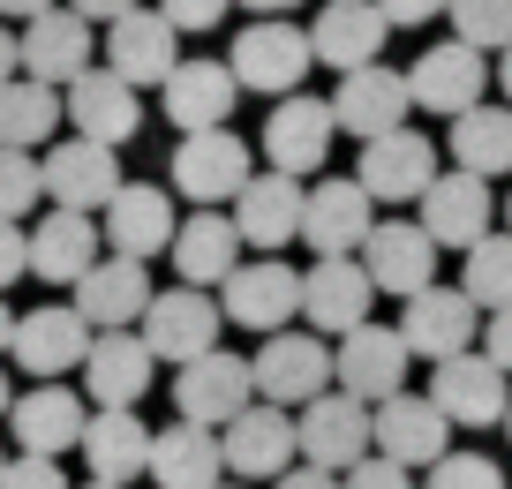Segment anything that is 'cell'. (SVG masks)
<instances>
[{
    "mask_svg": "<svg viewBox=\"0 0 512 489\" xmlns=\"http://www.w3.org/2000/svg\"><path fill=\"white\" fill-rule=\"evenodd\" d=\"M234 76L241 91H264V98H294L302 91V76L317 68V46H309V31L294 16H256L249 31L234 38Z\"/></svg>",
    "mask_w": 512,
    "mask_h": 489,
    "instance_id": "1",
    "label": "cell"
},
{
    "mask_svg": "<svg viewBox=\"0 0 512 489\" xmlns=\"http://www.w3.org/2000/svg\"><path fill=\"white\" fill-rule=\"evenodd\" d=\"M339 384V354L324 347L317 332H272L256 347V399H272V407H309Z\"/></svg>",
    "mask_w": 512,
    "mask_h": 489,
    "instance_id": "2",
    "label": "cell"
},
{
    "mask_svg": "<svg viewBox=\"0 0 512 489\" xmlns=\"http://www.w3.org/2000/svg\"><path fill=\"white\" fill-rule=\"evenodd\" d=\"M294 437H302V459H309V467L347 474V467H362V459L377 452V407L332 384L324 399H309V407H302Z\"/></svg>",
    "mask_w": 512,
    "mask_h": 489,
    "instance_id": "3",
    "label": "cell"
},
{
    "mask_svg": "<svg viewBox=\"0 0 512 489\" xmlns=\"http://www.w3.org/2000/svg\"><path fill=\"white\" fill-rule=\"evenodd\" d=\"M249 181H256V166H249V143H241L234 128H196V136L174 143V189L189 196L196 211L234 204Z\"/></svg>",
    "mask_w": 512,
    "mask_h": 489,
    "instance_id": "4",
    "label": "cell"
},
{
    "mask_svg": "<svg viewBox=\"0 0 512 489\" xmlns=\"http://www.w3.org/2000/svg\"><path fill=\"white\" fill-rule=\"evenodd\" d=\"M91 339H98V332H91V316H83L76 301H46V309H23L8 362L31 369L38 384H53V377H68V369L91 362Z\"/></svg>",
    "mask_w": 512,
    "mask_h": 489,
    "instance_id": "5",
    "label": "cell"
},
{
    "mask_svg": "<svg viewBox=\"0 0 512 489\" xmlns=\"http://www.w3.org/2000/svg\"><path fill=\"white\" fill-rule=\"evenodd\" d=\"M219 324H226V309L204 294V286H166V294L144 309L151 354H159V362H174V369L204 362V354L219 347Z\"/></svg>",
    "mask_w": 512,
    "mask_h": 489,
    "instance_id": "6",
    "label": "cell"
},
{
    "mask_svg": "<svg viewBox=\"0 0 512 489\" xmlns=\"http://www.w3.org/2000/svg\"><path fill=\"white\" fill-rule=\"evenodd\" d=\"M332 136H339V113H332V98H309V91H294V98H279L272 106V121H264V158H272V174H317L324 158H332Z\"/></svg>",
    "mask_w": 512,
    "mask_h": 489,
    "instance_id": "7",
    "label": "cell"
},
{
    "mask_svg": "<svg viewBox=\"0 0 512 489\" xmlns=\"http://www.w3.org/2000/svg\"><path fill=\"white\" fill-rule=\"evenodd\" d=\"M174 407H181V422L226 429L241 407H256V362H241V354H219V347H211L204 362L174 369Z\"/></svg>",
    "mask_w": 512,
    "mask_h": 489,
    "instance_id": "8",
    "label": "cell"
},
{
    "mask_svg": "<svg viewBox=\"0 0 512 489\" xmlns=\"http://www.w3.org/2000/svg\"><path fill=\"white\" fill-rule=\"evenodd\" d=\"M219 309L226 324H241V332H287V316L302 309V271L279 264V256H256V264H241L234 279L219 286Z\"/></svg>",
    "mask_w": 512,
    "mask_h": 489,
    "instance_id": "9",
    "label": "cell"
},
{
    "mask_svg": "<svg viewBox=\"0 0 512 489\" xmlns=\"http://www.w3.org/2000/svg\"><path fill=\"white\" fill-rule=\"evenodd\" d=\"M226 474H241V482H279V474L294 467V452H302V437H294V414L272 407V399H256V407H241L234 422H226Z\"/></svg>",
    "mask_w": 512,
    "mask_h": 489,
    "instance_id": "10",
    "label": "cell"
},
{
    "mask_svg": "<svg viewBox=\"0 0 512 489\" xmlns=\"http://www.w3.org/2000/svg\"><path fill=\"white\" fill-rule=\"evenodd\" d=\"M354 181H362L377 204H415V196H430V181H437V143L415 136V128L369 136V143H362V166H354Z\"/></svg>",
    "mask_w": 512,
    "mask_h": 489,
    "instance_id": "11",
    "label": "cell"
},
{
    "mask_svg": "<svg viewBox=\"0 0 512 489\" xmlns=\"http://www.w3.org/2000/svg\"><path fill=\"white\" fill-rule=\"evenodd\" d=\"M430 399L452 414V429H490V422L512 414V377L490 354H452V362H437Z\"/></svg>",
    "mask_w": 512,
    "mask_h": 489,
    "instance_id": "12",
    "label": "cell"
},
{
    "mask_svg": "<svg viewBox=\"0 0 512 489\" xmlns=\"http://www.w3.org/2000/svg\"><path fill=\"white\" fill-rule=\"evenodd\" d=\"M38 166H46V196L61 211H106L113 196H121V158H113V143L68 136V143H53Z\"/></svg>",
    "mask_w": 512,
    "mask_h": 489,
    "instance_id": "13",
    "label": "cell"
},
{
    "mask_svg": "<svg viewBox=\"0 0 512 489\" xmlns=\"http://www.w3.org/2000/svg\"><path fill=\"white\" fill-rule=\"evenodd\" d=\"M106 68L113 76H128L136 91L144 83H166L181 68V31L166 8H128L121 23H106Z\"/></svg>",
    "mask_w": 512,
    "mask_h": 489,
    "instance_id": "14",
    "label": "cell"
},
{
    "mask_svg": "<svg viewBox=\"0 0 512 489\" xmlns=\"http://www.w3.org/2000/svg\"><path fill=\"white\" fill-rule=\"evenodd\" d=\"M407 106H415V83L400 76V68H384V61H369V68H347L339 76V91H332V113H339V128L347 136H392V128H407Z\"/></svg>",
    "mask_w": 512,
    "mask_h": 489,
    "instance_id": "15",
    "label": "cell"
},
{
    "mask_svg": "<svg viewBox=\"0 0 512 489\" xmlns=\"http://www.w3.org/2000/svg\"><path fill=\"white\" fill-rule=\"evenodd\" d=\"M407 339L400 324H354L347 339H339V392L369 399V407H384L392 392H407Z\"/></svg>",
    "mask_w": 512,
    "mask_h": 489,
    "instance_id": "16",
    "label": "cell"
},
{
    "mask_svg": "<svg viewBox=\"0 0 512 489\" xmlns=\"http://www.w3.org/2000/svg\"><path fill=\"white\" fill-rule=\"evenodd\" d=\"M369 234H377V196H369L354 174H347V181H317V189H309L302 249H317V256H354Z\"/></svg>",
    "mask_w": 512,
    "mask_h": 489,
    "instance_id": "17",
    "label": "cell"
},
{
    "mask_svg": "<svg viewBox=\"0 0 512 489\" xmlns=\"http://www.w3.org/2000/svg\"><path fill=\"white\" fill-rule=\"evenodd\" d=\"M98 226H106V249L113 256H136V264H151V256L174 249V196L151 189V181H121V196H113L106 211H98Z\"/></svg>",
    "mask_w": 512,
    "mask_h": 489,
    "instance_id": "18",
    "label": "cell"
},
{
    "mask_svg": "<svg viewBox=\"0 0 512 489\" xmlns=\"http://www.w3.org/2000/svg\"><path fill=\"white\" fill-rule=\"evenodd\" d=\"M497 68L482 61V46H467V38H445V46H430L415 61V106H430V113H445V121H460V113H475L482 106V83H490Z\"/></svg>",
    "mask_w": 512,
    "mask_h": 489,
    "instance_id": "19",
    "label": "cell"
},
{
    "mask_svg": "<svg viewBox=\"0 0 512 489\" xmlns=\"http://www.w3.org/2000/svg\"><path fill=\"white\" fill-rule=\"evenodd\" d=\"M61 98H68V128L91 136V143H113V151L144 128V98H136L128 76H113V68H83Z\"/></svg>",
    "mask_w": 512,
    "mask_h": 489,
    "instance_id": "20",
    "label": "cell"
},
{
    "mask_svg": "<svg viewBox=\"0 0 512 489\" xmlns=\"http://www.w3.org/2000/svg\"><path fill=\"white\" fill-rule=\"evenodd\" d=\"M369 301H377V279H369V264H354V256H317V264L302 271V316L317 332L347 339L354 324H369Z\"/></svg>",
    "mask_w": 512,
    "mask_h": 489,
    "instance_id": "21",
    "label": "cell"
},
{
    "mask_svg": "<svg viewBox=\"0 0 512 489\" xmlns=\"http://www.w3.org/2000/svg\"><path fill=\"white\" fill-rule=\"evenodd\" d=\"M377 452L400 467H437L452 452V414L430 392H392L377 407Z\"/></svg>",
    "mask_w": 512,
    "mask_h": 489,
    "instance_id": "22",
    "label": "cell"
},
{
    "mask_svg": "<svg viewBox=\"0 0 512 489\" xmlns=\"http://www.w3.org/2000/svg\"><path fill=\"white\" fill-rule=\"evenodd\" d=\"M159 301L151 271L136 256H98L91 271L76 279V309L91 316V332H128V324H144V309Z\"/></svg>",
    "mask_w": 512,
    "mask_h": 489,
    "instance_id": "23",
    "label": "cell"
},
{
    "mask_svg": "<svg viewBox=\"0 0 512 489\" xmlns=\"http://www.w3.org/2000/svg\"><path fill=\"white\" fill-rule=\"evenodd\" d=\"M8 429H16L23 452L61 459V452H83V429H91V414H83V399L68 392L61 377H53V384H31V392H16V407H8Z\"/></svg>",
    "mask_w": 512,
    "mask_h": 489,
    "instance_id": "24",
    "label": "cell"
},
{
    "mask_svg": "<svg viewBox=\"0 0 512 489\" xmlns=\"http://www.w3.org/2000/svg\"><path fill=\"white\" fill-rule=\"evenodd\" d=\"M400 339L422 354V362L467 354V339H475V294H467V286H422V294H407Z\"/></svg>",
    "mask_w": 512,
    "mask_h": 489,
    "instance_id": "25",
    "label": "cell"
},
{
    "mask_svg": "<svg viewBox=\"0 0 512 489\" xmlns=\"http://www.w3.org/2000/svg\"><path fill=\"white\" fill-rule=\"evenodd\" d=\"M362 264L369 279H377V294H422V286H437V241L430 226L415 219H377V234L362 241Z\"/></svg>",
    "mask_w": 512,
    "mask_h": 489,
    "instance_id": "26",
    "label": "cell"
},
{
    "mask_svg": "<svg viewBox=\"0 0 512 489\" xmlns=\"http://www.w3.org/2000/svg\"><path fill=\"white\" fill-rule=\"evenodd\" d=\"M384 38H392V16H384L377 0H324L317 23H309V46H317L324 68H369L384 53Z\"/></svg>",
    "mask_w": 512,
    "mask_h": 489,
    "instance_id": "27",
    "label": "cell"
},
{
    "mask_svg": "<svg viewBox=\"0 0 512 489\" xmlns=\"http://www.w3.org/2000/svg\"><path fill=\"white\" fill-rule=\"evenodd\" d=\"M159 98H166V121H174L181 136L226 128L234 121V98H241V76H234V61H181L174 76L159 83Z\"/></svg>",
    "mask_w": 512,
    "mask_h": 489,
    "instance_id": "28",
    "label": "cell"
},
{
    "mask_svg": "<svg viewBox=\"0 0 512 489\" xmlns=\"http://www.w3.org/2000/svg\"><path fill=\"white\" fill-rule=\"evenodd\" d=\"M490 211H497V196H490V181L482 174H437L430 181V196H422V226H430V241L437 249H475L482 234H490Z\"/></svg>",
    "mask_w": 512,
    "mask_h": 489,
    "instance_id": "29",
    "label": "cell"
},
{
    "mask_svg": "<svg viewBox=\"0 0 512 489\" xmlns=\"http://www.w3.org/2000/svg\"><path fill=\"white\" fill-rule=\"evenodd\" d=\"M302 211H309V189L294 174H256L234 196V226L249 249H294L302 241Z\"/></svg>",
    "mask_w": 512,
    "mask_h": 489,
    "instance_id": "30",
    "label": "cell"
},
{
    "mask_svg": "<svg viewBox=\"0 0 512 489\" xmlns=\"http://www.w3.org/2000/svg\"><path fill=\"white\" fill-rule=\"evenodd\" d=\"M98 249H106V226H98L91 211H61L53 204L46 219L31 226V271L46 286H76L83 271L98 264Z\"/></svg>",
    "mask_w": 512,
    "mask_h": 489,
    "instance_id": "31",
    "label": "cell"
},
{
    "mask_svg": "<svg viewBox=\"0 0 512 489\" xmlns=\"http://www.w3.org/2000/svg\"><path fill=\"white\" fill-rule=\"evenodd\" d=\"M83 68H91V16H76V8H46L38 23H23V76L68 91Z\"/></svg>",
    "mask_w": 512,
    "mask_h": 489,
    "instance_id": "32",
    "label": "cell"
},
{
    "mask_svg": "<svg viewBox=\"0 0 512 489\" xmlns=\"http://www.w3.org/2000/svg\"><path fill=\"white\" fill-rule=\"evenodd\" d=\"M151 369H159V354H151L144 332H98L91 362H83V392L98 407H136L151 392Z\"/></svg>",
    "mask_w": 512,
    "mask_h": 489,
    "instance_id": "33",
    "label": "cell"
},
{
    "mask_svg": "<svg viewBox=\"0 0 512 489\" xmlns=\"http://www.w3.org/2000/svg\"><path fill=\"white\" fill-rule=\"evenodd\" d=\"M241 226L226 219V211H196V219H181V234H174V271H181V286H226L241 271Z\"/></svg>",
    "mask_w": 512,
    "mask_h": 489,
    "instance_id": "34",
    "label": "cell"
},
{
    "mask_svg": "<svg viewBox=\"0 0 512 489\" xmlns=\"http://www.w3.org/2000/svg\"><path fill=\"white\" fill-rule=\"evenodd\" d=\"M151 482H159V489H219L226 482L219 429H204V422L159 429V444H151Z\"/></svg>",
    "mask_w": 512,
    "mask_h": 489,
    "instance_id": "35",
    "label": "cell"
},
{
    "mask_svg": "<svg viewBox=\"0 0 512 489\" xmlns=\"http://www.w3.org/2000/svg\"><path fill=\"white\" fill-rule=\"evenodd\" d=\"M151 444H159V429L136 422V407H98L91 429H83V459H91L98 482H136V474H151Z\"/></svg>",
    "mask_w": 512,
    "mask_h": 489,
    "instance_id": "36",
    "label": "cell"
},
{
    "mask_svg": "<svg viewBox=\"0 0 512 489\" xmlns=\"http://www.w3.org/2000/svg\"><path fill=\"white\" fill-rule=\"evenodd\" d=\"M61 121H68V98L53 91V83H38V76L0 83V143H8V151H38V143H53Z\"/></svg>",
    "mask_w": 512,
    "mask_h": 489,
    "instance_id": "37",
    "label": "cell"
},
{
    "mask_svg": "<svg viewBox=\"0 0 512 489\" xmlns=\"http://www.w3.org/2000/svg\"><path fill=\"white\" fill-rule=\"evenodd\" d=\"M452 158L467 174H512V106H475L452 121Z\"/></svg>",
    "mask_w": 512,
    "mask_h": 489,
    "instance_id": "38",
    "label": "cell"
},
{
    "mask_svg": "<svg viewBox=\"0 0 512 489\" xmlns=\"http://www.w3.org/2000/svg\"><path fill=\"white\" fill-rule=\"evenodd\" d=\"M460 286L475 294V309H512V234H482L467 249Z\"/></svg>",
    "mask_w": 512,
    "mask_h": 489,
    "instance_id": "39",
    "label": "cell"
},
{
    "mask_svg": "<svg viewBox=\"0 0 512 489\" xmlns=\"http://www.w3.org/2000/svg\"><path fill=\"white\" fill-rule=\"evenodd\" d=\"M38 196H46V166H38V151H8L0 143V219H31Z\"/></svg>",
    "mask_w": 512,
    "mask_h": 489,
    "instance_id": "40",
    "label": "cell"
},
{
    "mask_svg": "<svg viewBox=\"0 0 512 489\" xmlns=\"http://www.w3.org/2000/svg\"><path fill=\"white\" fill-rule=\"evenodd\" d=\"M452 23H460V38L482 46V53L512 46V0H452Z\"/></svg>",
    "mask_w": 512,
    "mask_h": 489,
    "instance_id": "41",
    "label": "cell"
},
{
    "mask_svg": "<svg viewBox=\"0 0 512 489\" xmlns=\"http://www.w3.org/2000/svg\"><path fill=\"white\" fill-rule=\"evenodd\" d=\"M422 489H512V482H505V467H497L490 452H445Z\"/></svg>",
    "mask_w": 512,
    "mask_h": 489,
    "instance_id": "42",
    "label": "cell"
},
{
    "mask_svg": "<svg viewBox=\"0 0 512 489\" xmlns=\"http://www.w3.org/2000/svg\"><path fill=\"white\" fill-rule=\"evenodd\" d=\"M0 489H76V482L61 474V459H38V452H23V459H8Z\"/></svg>",
    "mask_w": 512,
    "mask_h": 489,
    "instance_id": "43",
    "label": "cell"
},
{
    "mask_svg": "<svg viewBox=\"0 0 512 489\" xmlns=\"http://www.w3.org/2000/svg\"><path fill=\"white\" fill-rule=\"evenodd\" d=\"M347 489H415V467H400V459L369 452L362 467H347Z\"/></svg>",
    "mask_w": 512,
    "mask_h": 489,
    "instance_id": "44",
    "label": "cell"
},
{
    "mask_svg": "<svg viewBox=\"0 0 512 489\" xmlns=\"http://www.w3.org/2000/svg\"><path fill=\"white\" fill-rule=\"evenodd\" d=\"M23 271H31V234H23L16 219H0V294H8Z\"/></svg>",
    "mask_w": 512,
    "mask_h": 489,
    "instance_id": "45",
    "label": "cell"
},
{
    "mask_svg": "<svg viewBox=\"0 0 512 489\" xmlns=\"http://www.w3.org/2000/svg\"><path fill=\"white\" fill-rule=\"evenodd\" d=\"M226 8L234 0H166V16H174V31H219Z\"/></svg>",
    "mask_w": 512,
    "mask_h": 489,
    "instance_id": "46",
    "label": "cell"
},
{
    "mask_svg": "<svg viewBox=\"0 0 512 489\" xmlns=\"http://www.w3.org/2000/svg\"><path fill=\"white\" fill-rule=\"evenodd\" d=\"M384 16H392V31H415V23H437L452 16V0H377Z\"/></svg>",
    "mask_w": 512,
    "mask_h": 489,
    "instance_id": "47",
    "label": "cell"
},
{
    "mask_svg": "<svg viewBox=\"0 0 512 489\" xmlns=\"http://www.w3.org/2000/svg\"><path fill=\"white\" fill-rule=\"evenodd\" d=\"M482 354L512 377V309H490V332H482Z\"/></svg>",
    "mask_w": 512,
    "mask_h": 489,
    "instance_id": "48",
    "label": "cell"
},
{
    "mask_svg": "<svg viewBox=\"0 0 512 489\" xmlns=\"http://www.w3.org/2000/svg\"><path fill=\"white\" fill-rule=\"evenodd\" d=\"M272 489H347V474H332V467H309V459H302V467H287Z\"/></svg>",
    "mask_w": 512,
    "mask_h": 489,
    "instance_id": "49",
    "label": "cell"
},
{
    "mask_svg": "<svg viewBox=\"0 0 512 489\" xmlns=\"http://www.w3.org/2000/svg\"><path fill=\"white\" fill-rule=\"evenodd\" d=\"M76 16H91V23H121L128 8H144V0H68Z\"/></svg>",
    "mask_w": 512,
    "mask_h": 489,
    "instance_id": "50",
    "label": "cell"
},
{
    "mask_svg": "<svg viewBox=\"0 0 512 489\" xmlns=\"http://www.w3.org/2000/svg\"><path fill=\"white\" fill-rule=\"evenodd\" d=\"M16 76H23V31L0 23V83H16Z\"/></svg>",
    "mask_w": 512,
    "mask_h": 489,
    "instance_id": "51",
    "label": "cell"
},
{
    "mask_svg": "<svg viewBox=\"0 0 512 489\" xmlns=\"http://www.w3.org/2000/svg\"><path fill=\"white\" fill-rule=\"evenodd\" d=\"M46 8H61V0H0V16H8V23H38Z\"/></svg>",
    "mask_w": 512,
    "mask_h": 489,
    "instance_id": "52",
    "label": "cell"
},
{
    "mask_svg": "<svg viewBox=\"0 0 512 489\" xmlns=\"http://www.w3.org/2000/svg\"><path fill=\"white\" fill-rule=\"evenodd\" d=\"M234 8H256V16H287V8H302V0H234Z\"/></svg>",
    "mask_w": 512,
    "mask_h": 489,
    "instance_id": "53",
    "label": "cell"
},
{
    "mask_svg": "<svg viewBox=\"0 0 512 489\" xmlns=\"http://www.w3.org/2000/svg\"><path fill=\"white\" fill-rule=\"evenodd\" d=\"M16 324H23V316H16V309H8V301H0V354L16 347Z\"/></svg>",
    "mask_w": 512,
    "mask_h": 489,
    "instance_id": "54",
    "label": "cell"
},
{
    "mask_svg": "<svg viewBox=\"0 0 512 489\" xmlns=\"http://www.w3.org/2000/svg\"><path fill=\"white\" fill-rule=\"evenodd\" d=\"M497 83H505V98H512V46L497 53Z\"/></svg>",
    "mask_w": 512,
    "mask_h": 489,
    "instance_id": "55",
    "label": "cell"
},
{
    "mask_svg": "<svg viewBox=\"0 0 512 489\" xmlns=\"http://www.w3.org/2000/svg\"><path fill=\"white\" fill-rule=\"evenodd\" d=\"M8 407H16V392H8V369H0V414H8Z\"/></svg>",
    "mask_w": 512,
    "mask_h": 489,
    "instance_id": "56",
    "label": "cell"
},
{
    "mask_svg": "<svg viewBox=\"0 0 512 489\" xmlns=\"http://www.w3.org/2000/svg\"><path fill=\"white\" fill-rule=\"evenodd\" d=\"M91 489H128V482H98V474H91Z\"/></svg>",
    "mask_w": 512,
    "mask_h": 489,
    "instance_id": "57",
    "label": "cell"
},
{
    "mask_svg": "<svg viewBox=\"0 0 512 489\" xmlns=\"http://www.w3.org/2000/svg\"><path fill=\"white\" fill-rule=\"evenodd\" d=\"M505 234H512V196H505Z\"/></svg>",
    "mask_w": 512,
    "mask_h": 489,
    "instance_id": "58",
    "label": "cell"
},
{
    "mask_svg": "<svg viewBox=\"0 0 512 489\" xmlns=\"http://www.w3.org/2000/svg\"><path fill=\"white\" fill-rule=\"evenodd\" d=\"M0 474H8V452H0Z\"/></svg>",
    "mask_w": 512,
    "mask_h": 489,
    "instance_id": "59",
    "label": "cell"
},
{
    "mask_svg": "<svg viewBox=\"0 0 512 489\" xmlns=\"http://www.w3.org/2000/svg\"><path fill=\"white\" fill-rule=\"evenodd\" d=\"M505 437H512V414H505Z\"/></svg>",
    "mask_w": 512,
    "mask_h": 489,
    "instance_id": "60",
    "label": "cell"
},
{
    "mask_svg": "<svg viewBox=\"0 0 512 489\" xmlns=\"http://www.w3.org/2000/svg\"><path fill=\"white\" fill-rule=\"evenodd\" d=\"M219 489H226V482H219Z\"/></svg>",
    "mask_w": 512,
    "mask_h": 489,
    "instance_id": "61",
    "label": "cell"
}]
</instances>
